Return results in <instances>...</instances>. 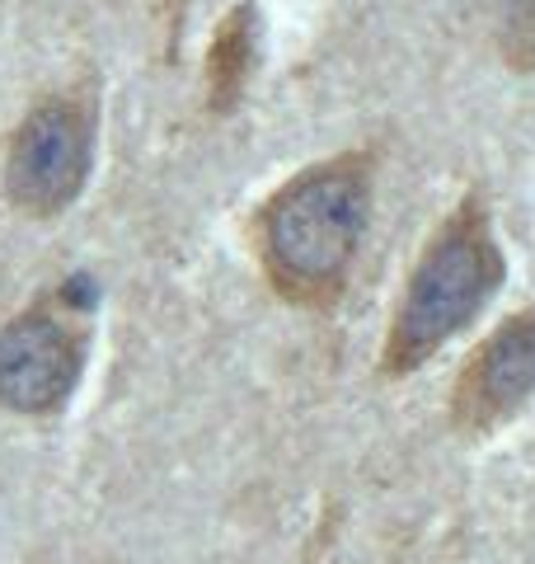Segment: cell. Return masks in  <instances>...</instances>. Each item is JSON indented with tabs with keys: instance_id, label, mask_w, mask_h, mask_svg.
Instances as JSON below:
<instances>
[{
	"instance_id": "6da1fadb",
	"label": "cell",
	"mask_w": 535,
	"mask_h": 564,
	"mask_svg": "<svg viewBox=\"0 0 535 564\" xmlns=\"http://www.w3.org/2000/svg\"><path fill=\"white\" fill-rule=\"evenodd\" d=\"M371 170L362 155L315 165L263 207V263L277 292L325 302L343 282L367 231Z\"/></svg>"
},
{
	"instance_id": "7a4b0ae2",
	"label": "cell",
	"mask_w": 535,
	"mask_h": 564,
	"mask_svg": "<svg viewBox=\"0 0 535 564\" xmlns=\"http://www.w3.org/2000/svg\"><path fill=\"white\" fill-rule=\"evenodd\" d=\"M498 282H503V250L493 240L484 203L470 198L427 240L418 269L408 278V296L390 329L385 372H414L441 344H451L489 306Z\"/></svg>"
},
{
	"instance_id": "3957f363",
	"label": "cell",
	"mask_w": 535,
	"mask_h": 564,
	"mask_svg": "<svg viewBox=\"0 0 535 564\" xmlns=\"http://www.w3.org/2000/svg\"><path fill=\"white\" fill-rule=\"evenodd\" d=\"M89 161H95V132H89L80 104L70 99L39 104L10 141V161H6L10 203L33 212V217H52V212L80 198L89 180Z\"/></svg>"
},
{
	"instance_id": "277c9868",
	"label": "cell",
	"mask_w": 535,
	"mask_h": 564,
	"mask_svg": "<svg viewBox=\"0 0 535 564\" xmlns=\"http://www.w3.org/2000/svg\"><path fill=\"white\" fill-rule=\"evenodd\" d=\"M80 377V344L47 321L24 315L0 329V404L20 414H47L70 395Z\"/></svg>"
},
{
	"instance_id": "5b68a950",
	"label": "cell",
	"mask_w": 535,
	"mask_h": 564,
	"mask_svg": "<svg viewBox=\"0 0 535 564\" xmlns=\"http://www.w3.org/2000/svg\"><path fill=\"white\" fill-rule=\"evenodd\" d=\"M535 395V311H522L516 321L489 334L479 358L466 367L456 386V419L470 433H484L503 423Z\"/></svg>"
},
{
	"instance_id": "8992f818",
	"label": "cell",
	"mask_w": 535,
	"mask_h": 564,
	"mask_svg": "<svg viewBox=\"0 0 535 564\" xmlns=\"http://www.w3.org/2000/svg\"><path fill=\"white\" fill-rule=\"evenodd\" d=\"M254 57H259L254 6H236L207 47V109L211 113H230L240 104L249 76H254Z\"/></svg>"
},
{
	"instance_id": "52a82bcc",
	"label": "cell",
	"mask_w": 535,
	"mask_h": 564,
	"mask_svg": "<svg viewBox=\"0 0 535 564\" xmlns=\"http://www.w3.org/2000/svg\"><path fill=\"white\" fill-rule=\"evenodd\" d=\"M503 47H507V62L535 66V0H512V6H507Z\"/></svg>"
}]
</instances>
